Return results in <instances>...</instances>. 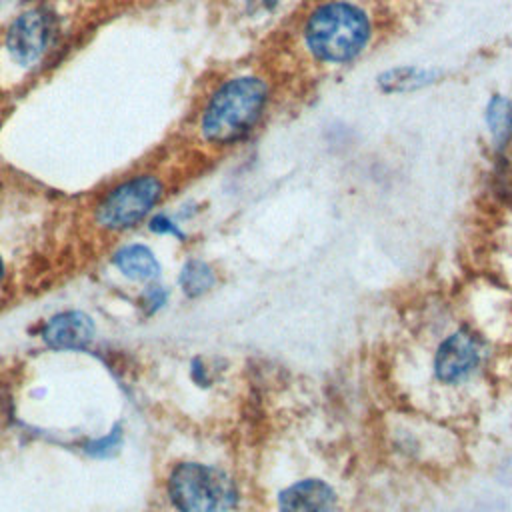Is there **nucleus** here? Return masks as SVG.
<instances>
[{
	"mask_svg": "<svg viewBox=\"0 0 512 512\" xmlns=\"http://www.w3.org/2000/svg\"><path fill=\"white\" fill-rule=\"evenodd\" d=\"M268 98V82L260 76L242 74L226 80L210 94L200 112V138L216 148L236 144L258 124Z\"/></svg>",
	"mask_w": 512,
	"mask_h": 512,
	"instance_id": "f257e3e1",
	"label": "nucleus"
},
{
	"mask_svg": "<svg viewBox=\"0 0 512 512\" xmlns=\"http://www.w3.org/2000/svg\"><path fill=\"white\" fill-rule=\"evenodd\" d=\"M372 38V20L350 0L318 4L304 20L302 42L322 64H346L362 54Z\"/></svg>",
	"mask_w": 512,
	"mask_h": 512,
	"instance_id": "f03ea898",
	"label": "nucleus"
},
{
	"mask_svg": "<svg viewBox=\"0 0 512 512\" xmlns=\"http://www.w3.org/2000/svg\"><path fill=\"white\" fill-rule=\"evenodd\" d=\"M168 498L180 512H226L234 502L232 482L216 468L182 462L168 476Z\"/></svg>",
	"mask_w": 512,
	"mask_h": 512,
	"instance_id": "7ed1b4c3",
	"label": "nucleus"
},
{
	"mask_svg": "<svg viewBox=\"0 0 512 512\" xmlns=\"http://www.w3.org/2000/svg\"><path fill=\"white\" fill-rule=\"evenodd\" d=\"M164 194V182L156 174H138L116 184L96 206V224L108 232H120L142 222Z\"/></svg>",
	"mask_w": 512,
	"mask_h": 512,
	"instance_id": "20e7f679",
	"label": "nucleus"
},
{
	"mask_svg": "<svg viewBox=\"0 0 512 512\" xmlns=\"http://www.w3.org/2000/svg\"><path fill=\"white\" fill-rule=\"evenodd\" d=\"M60 32L58 14L50 6H34L8 26L4 36V48L8 56L20 64H36L54 44Z\"/></svg>",
	"mask_w": 512,
	"mask_h": 512,
	"instance_id": "39448f33",
	"label": "nucleus"
},
{
	"mask_svg": "<svg viewBox=\"0 0 512 512\" xmlns=\"http://www.w3.org/2000/svg\"><path fill=\"white\" fill-rule=\"evenodd\" d=\"M480 358V342L470 332L456 330L446 336L434 352V378L446 386L462 384L478 370Z\"/></svg>",
	"mask_w": 512,
	"mask_h": 512,
	"instance_id": "423d86ee",
	"label": "nucleus"
},
{
	"mask_svg": "<svg viewBox=\"0 0 512 512\" xmlns=\"http://www.w3.org/2000/svg\"><path fill=\"white\" fill-rule=\"evenodd\" d=\"M336 506V492L320 478L298 480L278 496L280 512H336Z\"/></svg>",
	"mask_w": 512,
	"mask_h": 512,
	"instance_id": "0eeeda50",
	"label": "nucleus"
},
{
	"mask_svg": "<svg viewBox=\"0 0 512 512\" xmlns=\"http://www.w3.org/2000/svg\"><path fill=\"white\" fill-rule=\"evenodd\" d=\"M94 336V322L82 312H62L52 316L42 328V340L56 350L86 346Z\"/></svg>",
	"mask_w": 512,
	"mask_h": 512,
	"instance_id": "6e6552de",
	"label": "nucleus"
},
{
	"mask_svg": "<svg viewBox=\"0 0 512 512\" xmlns=\"http://www.w3.org/2000/svg\"><path fill=\"white\" fill-rule=\"evenodd\" d=\"M114 264L124 276L134 280H150L156 278L160 272L158 260L154 258L152 250L142 244H128L120 248L114 256Z\"/></svg>",
	"mask_w": 512,
	"mask_h": 512,
	"instance_id": "1a4fd4ad",
	"label": "nucleus"
},
{
	"mask_svg": "<svg viewBox=\"0 0 512 512\" xmlns=\"http://www.w3.org/2000/svg\"><path fill=\"white\" fill-rule=\"evenodd\" d=\"M180 284H182V290L188 292L190 296L202 294L214 284V272L206 262L192 260L184 266L182 276H180Z\"/></svg>",
	"mask_w": 512,
	"mask_h": 512,
	"instance_id": "9d476101",
	"label": "nucleus"
},
{
	"mask_svg": "<svg viewBox=\"0 0 512 512\" xmlns=\"http://www.w3.org/2000/svg\"><path fill=\"white\" fill-rule=\"evenodd\" d=\"M488 126L494 138L502 144L512 134V106L506 98H494L488 106Z\"/></svg>",
	"mask_w": 512,
	"mask_h": 512,
	"instance_id": "9b49d317",
	"label": "nucleus"
},
{
	"mask_svg": "<svg viewBox=\"0 0 512 512\" xmlns=\"http://www.w3.org/2000/svg\"><path fill=\"white\" fill-rule=\"evenodd\" d=\"M2 276H4V262H2V258H0V282H2Z\"/></svg>",
	"mask_w": 512,
	"mask_h": 512,
	"instance_id": "f8f14e48",
	"label": "nucleus"
}]
</instances>
